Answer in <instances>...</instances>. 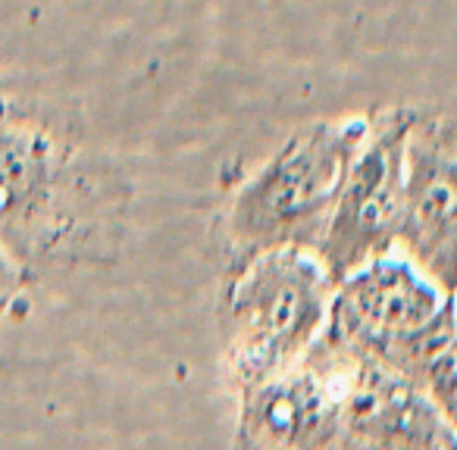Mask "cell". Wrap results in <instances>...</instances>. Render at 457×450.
<instances>
[{"label": "cell", "mask_w": 457, "mask_h": 450, "mask_svg": "<svg viewBox=\"0 0 457 450\" xmlns=\"http://www.w3.org/2000/svg\"><path fill=\"white\" fill-rule=\"evenodd\" d=\"M451 319H454V335H457V291L451 294Z\"/></svg>", "instance_id": "obj_10"}, {"label": "cell", "mask_w": 457, "mask_h": 450, "mask_svg": "<svg viewBox=\"0 0 457 450\" xmlns=\"http://www.w3.org/2000/svg\"><path fill=\"white\" fill-rule=\"evenodd\" d=\"M311 354L332 379L338 450H457V431L407 375L323 341Z\"/></svg>", "instance_id": "obj_6"}, {"label": "cell", "mask_w": 457, "mask_h": 450, "mask_svg": "<svg viewBox=\"0 0 457 450\" xmlns=\"http://www.w3.org/2000/svg\"><path fill=\"white\" fill-rule=\"evenodd\" d=\"M401 254L438 288L457 291V116L413 113L404 157Z\"/></svg>", "instance_id": "obj_7"}, {"label": "cell", "mask_w": 457, "mask_h": 450, "mask_svg": "<svg viewBox=\"0 0 457 450\" xmlns=\"http://www.w3.org/2000/svg\"><path fill=\"white\" fill-rule=\"evenodd\" d=\"M367 122L370 113L304 122L245 178L226 219L232 260L282 248L317 254Z\"/></svg>", "instance_id": "obj_2"}, {"label": "cell", "mask_w": 457, "mask_h": 450, "mask_svg": "<svg viewBox=\"0 0 457 450\" xmlns=\"http://www.w3.org/2000/svg\"><path fill=\"white\" fill-rule=\"evenodd\" d=\"M417 107H382L370 113L367 135L338 188L317 260L332 285L363 263L398 248L404 219V157Z\"/></svg>", "instance_id": "obj_5"}, {"label": "cell", "mask_w": 457, "mask_h": 450, "mask_svg": "<svg viewBox=\"0 0 457 450\" xmlns=\"http://www.w3.org/2000/svg\"><path fill=\"white\" fill-rule=\"evenodd\" d=\"M132 182L85 107L41 76H0V244L32 285L104 269L126 238Z\"/></svg>", "instance_id": "obj_1"}, {"label": "cell", "mask_w": 457, "mask_h": 450, "mask_svg": "<svg viewBox=\"0 0 457 450\" xmlns=\"http://www.w3.org/2000/svg\"><path fill=\"white\" fill-rule=\"evenodd\" d=\"M32 282L29 275L20 269V263L7 254V248L0 244V323L20 316L22 307L29 300V291H32Z\"/></svg>", "instance_id": "obj_9"}, {"label": "cell", "mask_w": 457, "mask_h": 450, "mask_svg": "<svg viewBox=\"0 0 457 450\" xmlns=\"http://www.w3.org/2000/svg\"><path fill=\"white\" fill-rule=\"evenodd\" d=\"M238 394L242 450H338L336 391L313 354Z\"/></svg>", "instance_id": "obj_8"}, {"label": "cell", "mask_w": 457, "mask_h": 450, "mask_svg": "<svg viewBox=\"0 0 457 450\" xmlns=\"http://www.w3.org/2000/svg\"><path fill=\"white\" fill-rule=\"evenodd\" d=\"M451 338V294L401 250H392L338 282L320 341L413 381Z\"/></svg>", "instance_id": "obj_4"}, {"label": "cell", "mask_w": 457, "mask_h": 450, "mask_svg": "<svg viewBox=\"0 0 457 450\" xmlns=\"http://www.w3.org/2000/svg\"><path fill=\"white\" fill-rule=\"evenodd\" d=\"M329 273L311 250H263L232 260L220 298V331L238 391L298 366L323 338Z\"/></svg>", "instance_id": "obj_3"}]
</instances>
